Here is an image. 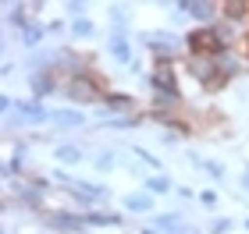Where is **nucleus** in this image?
Here are the masks:
<instances>
[{
	"label": "nucleus",
	"instance_id": "35",
	"mask_svg": "<svg viewBox=\"0 0 249 234\" xmlns=\"http://www.w3.org/2000/svg\"><path fill=\"white\" fill-rule=\"evenodd\" d=\"M246 47H249V36H246Z\"/></svg>",
	"mask_w": 249,
	"mask_h": 234
},
{
	"label": "nucleus",
	"instance_id": "32",
	"mask_svg": "<svg viewBox=\"0 0 249 234\" xmlns=\"http://www.w3.org/2000/svg\"><path fill=\"white\" fill-rule=\"evenodd\" d=\"M175 195H178V199H192L196 192H192V188H175Z\"/></svg>",
	"mask_w": 249,
	"mask_h": 234
},
{
	"label": "nucleus",
	"instance_id": "10",
	"mask_svg": "<svg viewBox=\"0 0 249 234\" xmlns=\"http://www.w3.org/2000/svg\"><path fill=\"white\" fill-rule=\"evenodd\" d=\"M107 53H110L118 64H128V68H132V39H128V32H114V29H110V36H107Z\"/></svg>",
	"mask_w": 249,
	"mask_h": 234
},
{
	"label": "nucleus",
	"instance_id": "27",
	"mask_svg": "<svg viewBox=\"0 0 249 234\" xmlns=\"http://www.w3.org/2000/svg\"><path fill=\"white\" fill-rule=\"evenodd\" d=\"M86 4H78V0H71V4H68V18H71V21H78V18H86Z\"/></svg>",
	"mask_w": 249,
	"mask_h": 234
},
{
	"label": "nucleus",
	"instance_id": "26",
	"mask_svg": "<svg viewBox=\"0 0 249 234\" xmlns=\"http://www.w3.org/2000/svg\"><path fill=\"white\" fill-rule=\"evenodd\" d=\"M178 135H182L178 128H160V135H157V139H160L164 146H175V142H178Z\"/></svg>",
	"mask_w": 249,
	"mask_h": 234
},
{
	"label": "nucleus",
	"instance_id": "2",
	"mask_svg": "<svg viewBox=\"0 0 249 234\" xmlns=\"http://www.w3.org/2000/svg\"><path fill=\"white\" fill-rule=\"evenodd\" d=\"M139 43L153 53L157 61H175L178 53L185 50V39L178 36V32H171V29H167V32H164V29H160V32H142Z\"/></svg>",
	"mask_w": 249,
	"mask_h": 234
},
{
	"label": "nucleus",
	"instance_id": "24",
	"mask_svg": "<svg viewBox=\"0 0 249 234\" xmlns=\"http://www.w3.org/2000/svg\"><path fill=\"white\" fill-rule=\"evenodd\" d=\"M132 153H135V160H139V163H146V167H153V171H157V167H160V160H157L153 153H146V149H132Z\"/></svg>",
	"mask_w": 249,
	"mask_h": 234
},
{
	"label": "nucleus",
	"instance_id": "22",
	"mask_svg": "<svg viewBox=\"0 0 249 234\" xmlns=\"http://www.w3.org/2000/svg\"><path fill=\"white\" fill-rule=\"evenodd\" d=\"M135 125H142V117L128 114V117H110L107 125H100V128H110V131H128V128H135Z\"/></svg>",
	"mask_w": 249,
	"mask_h": 234
},
{
	"label": "nucleus",
	"instance_id": "9",
	"mask_svg": "<svg viewBox=\"0 0 249 234\" xmlns=\"http://www.w3.org/2000/svg\"><path fill=\"white\" fill-rule=\"evenodd\" d=\"M50 125L61 128V131H78V128H86L89 121H86V114L78 107H64V110H53L50 114Z\"/></svg>",
	"mask_w": 249,
	"mask_h": 234
},
{
	"label": "nucleus",
	"instance_id": "7",
	"mask_svg": "<svg viewBox=\"0 0 249 234\" xmlns=\"http://www.w3.org/2000/svg\"><path fill=\"white\" fill-rule=\"evenodd\" d=\"M29 93H32V99H47V96H53V93H61V78L53 75V71H32L29 75Z\"/></svg>",
	"mask_w": 249,
	"mask_h": 234
},
{
	"label": "nucleus",
	"instance_id": "31",
	"mask_svg": "<svg viewBox=\"0 0 249 234\" xmlns=\"http://www.w3.org/2000/svg\"><path fill=\"white\" fill-rule=\"evenodd\" d=\"M139 234H164V231H160V227H153V224H142Z\"/></svg>",
	"mask_w": 249,
	"mask_h": 234
},
{
	"label": "nucleus",
	"instance_id": "25",
	"mask_svg": "<svg viewBox=\"0 0 249 234\" xmlns=\"http://www.w3.org/2000/svg\"><path fill=\"white\" fill-rule=\"evenodd\" d=\"M196 199H199V206H207V209H217V203H221L217 192H210V188H207V192H199Z\"/></svg>",
	"mask_w": 249,
	"mask_h": 234
},
{
	"label": "nucleus",
	"instance_id": "3",
	"mask_svg": "<svg viewBox=\"0 0 249 234\" xmlns=\"http://www.w3.org/2000/svg\"><path fill=\"white\" fill-rule=\"evenodd\" d=\"M146 82H150L153 96H167V99H175V103H182V89H178V78H175L171 61H157L153 71L146 75Z\"/></svg>",
	"mask_w": 249,
	"mask_h": 234
},
{
	"label": "nucleus",
	"instance_id": "4",
	"mask_svg": "<svg viewBox=\"0 0 249 234\" xmlns=\"http://www.w3.org/2000/svg\"><path fill=\"white\" fill-rule=\"evenodd\" d=\"M175 11H182L185 18H192L199 29H213L221 21V4H213V0H178Z\"/></svg>",
	"mask_w": 249,
	"mask_h": 234
},
{
	"label": "nucleus",
	"instance_id": "14",
	"mask_svg": "<svg viewBox=\"0 0 249 234\" xmlns=\"http://www.w3.org/2000/svg\"><path fill=\"white\" fill-rule=\"evenodd\" d=\"M47 36H50L47 25H39V21H36V25H29V29H21V32H18V43H21L25 50L36 53V50L43 47V39H47Z\"/></svg>",
	"mask_w": 249,
	"mask_h": 234
},
{
	"label": "nucleus",
	"instance_id": "29",
	"mask_svg": "<svg viewBox=\"0 0 249 234\" xmlns=\"http://www.w3.org/2000/svg\"><path fill=\"white\" fill-rule=\"evenodd\" d=\"M47 32H50V36H57V32H64V21H47Z\"/></svg>",
	"mask_w": 249,
	"mask_h": 234
},
{
	"label": "nucleus",
	"instance_id": "19",
	"mask_svg": "<svg viewBox=\"0 0 249 234\" xmlns=\"http://www.w3.org/2000/svg\"><path fill=\"white\" fill-rule=\"evenodd\" d=\"M178 224H185V213H178V209L153 217V227H160V231H171V227H178Z\"/></svg>",
	"mask_w": 249,
	"mask_h": 234
},
{
	"label": "nucleus",
	"instance_id": "30",
	"mask_svg": "<svg viewBox=\"0 0 249 234\" xmlns=\"http://www.w3.org/2000/svg\"><path fill=\"white\" fill-rule=\"evenodd\" d=\"M239 188H242V192H249V163H246V171H242V177H239Z\"/></svg>",
	"mask_w": 249,
	"mask_h": 234
},
{
	"label": "nucleus",
	"instance_id": "20",
	"mask_svg": "<svg viewBox=\"0 0 249 234\" xmlns=\"http://www.w3.org/2000/svg\"><path fill=\"white\" fill-rule=\"evenodd\" d=\"M93 167L100 174H107V171H114L118 167V156H114V149H100L96 156H93Z\"/></svg>",
	"mask_w": 249,
	"mask_h": 234
},
{
	"label": "nucleus",
	"instance_id": "23",
	"mask_svg": "<svg viewBox=\"0 0 249 234\" xmlns=\"http://www.w3.org/2000/svg\"><path fill=\"white\" fill-rule=\"evenodd\" d=\"M231 231H235V220L231 217H213L210 227H207V234H231Z\"/></svg>",
	"mask_w": 249,
	"mask_h": 234
},
{
	"label": "nucleus",
	"instance_id": "11",
	"mask_svg": "<svg viewBox=\"0 0 249 234\" xmlns=\"http://www.w3.org/2000/svg\"><path fill=\"white\" fill-rule=\"evenodd\" d=\"M121 206L128 209L132 217H146L153 209V195L146 192V188H142V192H128V195H121Z\"/></svg>",
	"mask_w": 249,
	"mask_h": 234
},
{
	"label": "nucleus",
	"instance_id": "16",
	"mask_svg": "<svg viewBox=\"0 0 249 234\" xmlns=\"http://www.w3.org/2000/svg\"><path fill=\"white\" fill-rule=\"evenodd\" d=\"M82 217H86L89 227H121L124 224L121 213H107V209H89V213H82Z\"/></svg>",
	"mask_w": 249,
	"mask_h": 234
},
{
	"label": "nucleus",
	"instance_id": "12",
	"mask_svg": "<svg viewBox=\"0 0 249 234\" xmlns=\"http://www.w3.org/2000/svg\"><path fill=\"white\" fill-rule=\"evenodd\" d=\"M221 18L231 25H246L249 21V0H224L221 4Z\"/></svg>",
	"mask_w": 249,
	"mask_h": 234
},
{
	"label": "nucleus",
	"instance_id": "15",
	"mask_svg": "<svg viewBox=\"0 0 249 234\" xmlns=\"http://www.w3.org/2000/svg\"><path fill=\"white\" fill-rule=\"evenodd\" d=\"M7 25H15L18 32L21 29H29V25H36V18H32V11L25 7V4H7Z\"/></svg>",
	"mask_w": 249,
	"mask_h": 234
},
{
	"label": "nucleus",
	"instance_id": "17",
	"mask_svg": "<svg viewBox=\"0 0 249 234\" xmlns=\"http://www.w3.org/2000/svg\"><path fill=\"white\" fill-rule=\"evenodd\" d=\"M142 188H146L150 195H167V192H175V181H171L167 174H150V177L142 181Z\"/></svg>",
	"mask_w": 249,
	"mask_h": 234
},
{
	"label": "nucleus",
	"instance_id": "13",
	"mask_svg": "<svg viewBox=\"0 0 249 234\" xmlns=\"http://www.w3.org/2000/svg\"><path fill=\"white\" fill-rule=\"evenodd\" d=\"M53 160L64 163V167H78L86 160V149L75 146V142H61V146H53Z\"/></svg>",
	"mask_w": 249,
	"mask_h": 234
},
{
	"label": "nucleus",
	"instance_id": "8",
	"mask_svg": "<svg viewBox=\"0 0 249 234\" xmlns=\"http://www.w3.org/2000/svg\"><path fill=\"white\" fill-rule=\"evenodd\" d=\"M132 110H135V99H132L128 93H107L104 103H100V114H104L107 121H110V117H128Z\"/></svg>",
	"mask_w": 249,
	"mask_h": 234
},
{
	"label": "nucleus",
	"instance_id": "21",
	"mask_svg": "<svg viewBox=\"0 0 249 234\" xmlns=\"http://www.w3.org/2000/svg\"><path fill=\"white\" fill-rule=\"evenodd\" d=\"M107 18H110V25H114V32H124V29H128V21H132V18H128V7H121V4L110 7Z\"/></svg>",
	"mask_w": 249,
	"mask_h": 234
},
{
	"label": "nucleus",
	"instance_id": "18",
	"mask_svg": "<svg viewBox=\"0 0 249 234\" xmlns=\"http://www.w3.org/2000/svg\"><path fill=\"white\" fill-rule=\"evenodd\" d=\"M68 32H71V39H96V25H93V21H89V18H78V21H71V29H68Z\"/></svg>",
	"mask_w": 249,
	"mask_h": 234
},
{
	"label": "nucleus",
	"instance_id": "5",
	"mask_svg": "<svg viewBox=\"0 0 249 234\" xmlns=\"http://www.w3.org/2000/svg\"><path fill=\"white\" fill-rule=\"evenodd\" d=\"M39 220H43L53 234H89L86 217L75 213V209H53V213H43Z\"/></svg>",
	"mask_w": 249,
	"mask_h": 234
},
{
	"label": "nucleus",
	"instance_id": "1",
	"mask_svg": "<svg viewBox=\"0 0 249 234\" xmlns=\"http://www.w3.org/2000/svg\"><path fill=\"white\" fill-rule=\"evenodd\" d=\"M61 93L68 103H75V107H100L104 103V85H100V78L93 71H82V75H71V78H64L61 82Z\"/></svg>",
	"mask_w": 249,
	"mask_h": 234
},
{
	"label": "nucleus",
	"instance_id": "33",
	"mask_svg": "<svg viewBox=\"0 0 249 234\" xmlns=\"http://www.w3.org/2000/svg\"><path fill=\"white\" fill-rule=\"evenodd\" d=\"M0 75H4V78H11V75H15V64H11V61H4V68H0Z\"/></svg>",
	"mask_w": 249,
	"mask_h": 234
},
{
	"label": "nucleus",
	"instance_id": "34",
	"mask_svg": "<svg viewBox=\"0 0 249 234\" xmlns=\"http://www.w3.org/2000/svg\"><path fill=\"white\" fill-rule=\"evenodd\" d=\"M242 227H246V231H249V217H246V220H242Z\"/></svg>",
	"mask_w": 249,
	"mask_h": 234
},
{
	"label": "nucleus",
	"instance_id": "28",
	"mask_svg": "<svg viewBox=\"0 0 249 234\" xmlns=\"http://www.w3.org/2000/svg\"><path fill=\"white\" fill-rule=\"evenodd\" d=\"M164 234H199V227H192V224H178V227L164 231Z\"/></svg>",
	"mask_w": 249,
	"mask_h": 234
},
{
	"label": "nucleus",
	"instance_id": "6",
	"mask_svg": "<svg viewBox=\"0 0 249 234\" xmlns=\"http://www.w3.org/2000/svg\"><path fill=\"white\" fill-rule=\"evenodd\" d=\"M189 75L196 78L203 89H210V93L221 89V85H228L217 71V57H189Z\"/></svg>",
	"mask_w": 249,
	"mask_h": 234
}]
</instances>
